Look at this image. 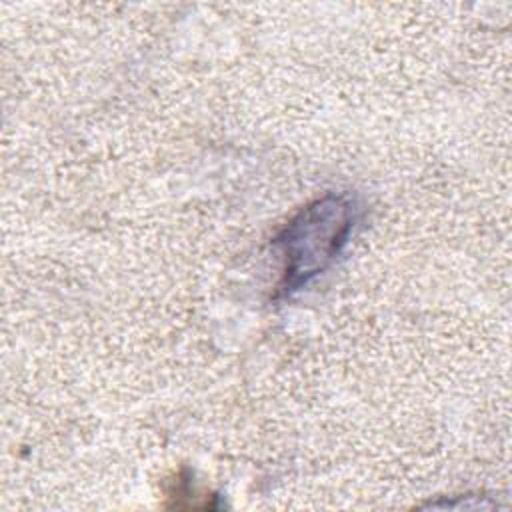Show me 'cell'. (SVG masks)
<instances>
[{"label":"cell","instance_id":"obj_1","mask_svg":"<svg viewBox=\"0 0 512 512\" xmlns=\"http://www.w3.org/2000/svg\"><path fill=\"white\" fill-rule=\"evenodd\" d=\"M360 208L350 194H326L306 204L278 234L284 268L280 296H292L324 274L342 254L358 224Z\"/></svg>","mask_w":512,"mask_h":512}]
</instances>
